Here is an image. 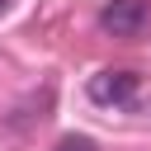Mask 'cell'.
<instances>
[{"mask_svg": "<svg viewBox=\"0 0 151 151\" xmlns=\"http://www.w3.org/2000/svg\"><path fill=\"white\" fill-rule=\"evenodd\" d=\"M137 85H142V76L127 71V66H118V71H99V76H90L85 94H90L94 104H104V109H127V104L137 99Z\"/></svg>", "mask_w": 151, "mask_h": 151, "instance_id": "obj_1", "label": "cell"}, {"mask_svg": "<svg viewBox=\"0 0 151 151\" xmlns=\"http://www.w3.org/2000/svg\"><path fill=\"white\" fill-rule=\"evenodd\" d=\"M151 24V5L146 0H104L99 5V28L109 38H137Z\"/></svg>", "mask_w": 151, "mask_h": 151, "instance_id": "obj_2", "label": "cell"}, {"mask_svg": "<svg viewBox=\"0 0 151 151\" xmlns=\"http://www.w3.org/2000/svg\"><path fill=\"white\" fill-rule=\"evenodd\" d=\"M57 151H99V142H94V137H85V132H71V137H61V142H57Z\"/></svg>", "mask_w": 151, "mask_h": 151, "instance_id": "obj_3", "label": "cell"}, {"mask_svg": "<svg viewBox=\"0 0 151 151\" xmlns=\"http://www.w3.org/2000/svg\"><path fill=\"white\" fill-rule=\"evenodd\" d=\"M0 9H5V0H0Z\"/></svg>", "mask_w": 151, "mask_h": 151, "instance_id": "obj_4", "label": "cell"}]
</instances>
